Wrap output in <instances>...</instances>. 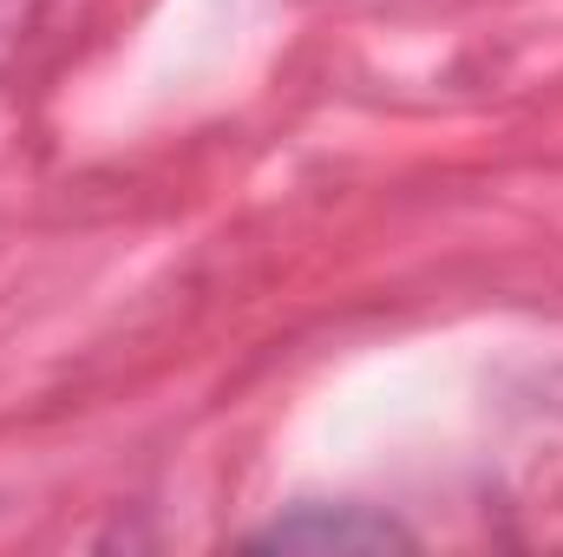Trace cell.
<instances>
[{
    "label": "cell",
    "instance_id": "6da1fadb",
    "mask_svg": "<svg viewBox=\"0 0 563 557\" xmlns=\"http://www.w3.org/2000/svg\"><path fill=\"white\" fill-rule=\"evenodd\" d=\"M256 545H269V551H394V545H413V538L394 518H374V512L347 505V512H295V518L269 525Z\"/></svg>",
    "mask_w": 563,
    "mask_h": 557
}]
</instances>
